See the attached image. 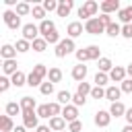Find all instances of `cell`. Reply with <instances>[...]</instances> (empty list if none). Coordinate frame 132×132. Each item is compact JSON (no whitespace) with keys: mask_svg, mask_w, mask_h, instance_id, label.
Instances as JSON below:
<instances>
[{"mask_svg":"<svg viewBox=\"0 0 132 132\" xmlns=\"http://www.w3.org/2000/svg\"><path fill=\"white\" fill-rule=\"evenodd\" d=\"M72 52H76V43H74V39H70V37L62 39V41L56 45V50H54L56 58H66V56L72 54Z\"/></svg>","mask_w":132,"mask_h":132,"instance_id":"1","label":"cell"},{"mask_svg":"<svg viewBox=\"0 0 132 132\" xmlns=\"http://www.w3.org/2000/svg\"><path fill=\"white\" fill-rule=\"evenodd\" d=\"M85 31L89 35H99V33H105V25L99 21V16H93L85 23Z\"/></svg>","mask_w":132,"mask_h":132,"instance_id":"2","label":"cell"},{"mask_svg":"<svg viewBox=\"0 0 132 132\" xmlns=\"http://www.w3.org/2000/svg\"><path fill=\"white\" fill-rule=\"evenodd\" d=\"M2 19H4L6 27H8V29H12V31H16V29L21 27V16H19L14 10H4Z\"/></svg>","mask_w":132,"mask_h":132,"instance_id":"3","label":"cell"},{"mask_svg":"<svg viewBox=\"0 0 132 132\" xmlns=\"http://www.w3.org/2000/svg\"><path fill=\"white\" fill-rule=\"evenodd\" d=\"M23 126L27 128V130H37L39 128V116H37V111H23Z\"/></svg>","mask_w":132,"mask_h":132,"instance_id":"4","label":"cell"},{"mask_svg":"<svg viewBox=\"0 0 132 132\" xmlns=\"http://www.w3.org/2000/svg\"><path fill=\"white\" fill-rule=\"evenodd\" d=\"M39 35H41V33H39V27H37V25H33V23L23 25V39H27V41H31V43H33Z\"/></svg>","mask_w":132,"mask_h":132,"instance_id":"5","label":"cell"},{"mask_svg":"<svg viewBox=\"0 0 132 132\" xmlns=\"http://www.w3.org/2000/svg\"><path fill=\"white\" fill-rule=\"evenodd\" d=\"M93 122H95V126H99V128H107V126H109V122H111V113H109V111H105V109H99V111L95 113Z\"/></svg>","mask_w":132,"mask_h":132,"instance_id":"6","label":"cell"},{"mask_svg":"<svg viewBox=\"0 0 132 132\" xmlns=\"http://www.w3.org/2000/svg\"><path fill=\"white\" fill-rule=\"evenodd\" d=\"M62 118H64L68 124H70V122H76V120H78V107L72 105V103H70V105H64V107H62Z\"/></svg>","mask_w":132,"mask_h":132,"instance_id":"7","label":"cell"},{"mask_svg":"<svg viewBox=\"0 0 132 132\" xmlns=\"http://www.w3.org/2000/svg\"><path fill=\"white\" fill-rule=\"evenodd\" d=\"M126 76H128V72H126V68H124V66H113V68H111V72H109V80L120 82V85L126 80Z\"/></svg>","mask_w":132,"mask_h":132,"instance_id":"8","label":"cell"},{"mask_svg":"<svg viewBox=\"0 0 132 132\" xmlns=\"http://www.w3.org/2000/svg\"><path fill=\"white\" fill-rule=\"evenodd\" d=\"M99 8H101V12L103 14H111V12H120V2L118 0H105V2H101L99 4Z\"/></svg>","mask_w":132,"mask_h":132,"instance_id":"9","label":"cell"},{"mask_svg":"<svg viewBox=\"0 0 132 132\" xmlns=\"http://www.w3.org/2000/svg\"><path fill=\"white\" fill-rule=\"evenodd\" d=\"M82 29H85V25H82V23H78V21H72V23H68V27H66V33H68V37H70V39H74V37L82 35Z\"/></svg>","mask_w":132,"mask_h":132,"instance_id":"10","label":"cell"},{"mask_svg":"<svg viewBox=\"0 0 132 132\" xmlns=\"http://www.w3.org/2000/svg\"><path fill=\"white\" fill-rule=\"evenodd\" d=\"M72 6H74V2L72 0H58V16H68L70 12H72Z\"/></svg>","mask_w":132,"mask_h":132,"instance_id":"11","label":"cell"},{"mask_svg":"<svg viewBox=\"0 0 132 132\" xmlns=\"http://www.w3.org/2000/svg\"><path fill=\"white\" fill-rule=\"evenodd\" d=\"M120 95H122V89H120V87H116V85H109V87L105 89V99H107V101H111V103L120 101Z\"/></svg>","mask_w":132,"mask_h":132,"instance_id":"12","label":"cell"},{"mask_svg":"<svg viewBox=\"0 0 132 132\" xmlns=\"http://www.w3.org/2000/svg\"><path fill=\"white\" fill-rule=\"evenodd\" d=\"M107 111L111 113V118H124V116H126V105H124L122 101H116V103L109 105Z\"/></svg>","mask_w":132,"mask_h":132,"instance_id":"13","label":"cell"},{"mask_svg":"<svg viewBox=\"0 0 132 132\" xmlns=\"http://www.w3.org/2000/svg\"><path fill=\"white\" fill-rule=\"evenodd\" d=\"M0 56H2V60H16V47L10 43H4L0 50Z\"/></svg>","mask_w":132,"mask_h":132,"instance_id":"14","label":"cell"},{"mask_svg":"<svg viewBox=\"0 0 132 132\" xmlns=\"http://www.w3.org/2000/svg\"><path fill=\"white\" fill-rule=\"evenodd\" d=\"M16 66H19L16 60H4V62H2V72H4V76H12V74H16V72H19Z\"/></svg>","mask_w":132,"mask_h":132,"instance_id":"15","label":"cell"},{"mask_svg":"<svg viewBox=\"0 0 132 132\" xmlns=\"http://www.w3.org/2000/svg\"><path fill=\"white\" fill-rule=\"evenodd\" d=\"M72 78L76 82H85V78H87V66L85 64H76L72 68Z\"/></svg>","mask_w":132,"mask_h":132,"instance_id":"16","label":"cell"},{"mask_svg":"<svg viewBox=\"0 0 132 132\" xmlns=\"http://www.w3.org/2000/svg\"><path fill=\"white\" fill-rule=\"evenodd\" d=\"M50 128H52L54 132H62V130H66V120H64L62 116L50 118Z\"/></svg>","mask_w":132,"mask_h":132,"instance_id":"17","label":"cell"},{"mask_svg":"<svg viewBox=\"0 0 132 132\" xmlns=\"http://www.w3.org/2000/svg\"><path fill=\"white\" fill-rule=\"evenodd\" d=\"M118 19H120L124 25H132V4H130V6H124V8H120V12H118Z\"/></svg>","mask_w":132,"mask_h":132,"instance_id":"18","label":"cell"},{"mask_svg":"<svg viewBox=\"0 0 132 132\" xmlns=\"http://www.w3.org/2000/svg\"><path fill=\"white\" fill-rule=\"evenodd\" d=\"M52 31H56V25H54V21L45 19V21H41V23H39V33H41V37L50 35Z\"/></svg>","mask_w":132,"mask_h":132,"instance_id":"19","label":"cell"},{"mask_svg":"<svg viewBox=\"0 0 132 132\" xmlns=\"http://www.w3.org/2000/svg\"><path fill=\"white\" fill-rule=\"evenodd\" d=\"M97 68H99V72H105V74H109L111 72V68H113V64H111V60L109 58H99L97 60Z\"/></svg>","mask_w":132,"mask_h":132,"instance_id":"20","label":"cell"},{"mask_svg":"<svg viewBox=\"0 0 132 132\" xmlns=\"http://www.w3.org/2000/svg\"><path fill=\"white\" fill-rule=\"evenodd\" d=\"M14 130V122L10 116H2L0 118V132H12Z\"/></svg>","mask_w":132,"mask_h":132,"instance_id":"21","label":"cell"},{"mask_svg":"<svg viewBox=\"0 0 132 132\" xmlns=\"http://www.w3.org/2000/svg\"><path fill=\"white\" fill-rule=\"evenodd\" d=\"M21 109H23V111H35V109H37L35 99H33V97H23V99H21Z\"/></svg>","mask_w":132,"mask_h":132,"instance_id":"22","label":"cell"},{"mask_svg":"<svg viewBox=\"0 0 132 132\" xmlns=\"http://www.w3.org/2000/svg\"><path fill=\"white\" fill-rule=\"evenodd\" d=\"M19 113L23 116L21 103H16V101H8V103H6V116H10V118H12V116H19Z\"/></svg>","mask_w":132,"mask_h":132,"instance_id":"23","label":"cell"},{"mask_svg":"<svg viewBox=\"0 0 132 132\" xmlns=\"http://www.w3.org/2000/svg\"><path fill=\"white\" fill-rule=\"evenodd\" d=\"M82 8H85V12H87V14L93 19V16L97 14V10H99V4H97L95 0H87V2L82 4Z\"/></svg>","mask_w":132,"mask_h":132,"instance_id":"24","label":"cell"},{"mask_svg":"<svg viewBox=\"0 0 132 132\" xmlns=\"http://www.w3.org/2000/svg\"><path fill=\"white\" fill-rule=\"evenodd\" d=\"M10 80H12V87H16V89H19V87H23V85H27V74L19 70L16 74H12V76H10Z\"/></svg>","mask_w":132,"mask_h":132,"instance_id":"25","label":"cell"},{"mask_svg":"<svg viewBox=\"0 0 132 132\" xmlns=\"http://www.w3.org/2000/svg\"><path fill=\"white\" fill-rule=\"evenodd\" d=\"M31 14H33V19H37V21H45V8L41 6V4H33V8H31Z\"/></svg>","mask_w":132,"mask_h":132,"instance_id":"26","label":"cell"},{"mask_svg":"<svg viewBox=\"0 0 132 132\" xmlns=\"http://www.w3.org/2000/svg\"><path fill=\"white\" fill-rule=\"evenodd\" d=\"M47 80H50V82H54V85H56V82H60V80H62V70H60L58 66L50 68V72H47Z\"/></svg>","mask_w":132,"mask_h":132,"instance_id":"27","label":"cell"},{"mask_svg":"<svg viewBox=\"0 0 132 132\" xmlns=\"http://www.w3.org/2000/svg\"><path fill=\"white\" fill-rule=\"evenodd\" d=\"M45 47H47V41H45L43 37H37V39L31 43V50H33V52H37V54L45 52Z\"/></svg>","mask_w":132,"mask_h":132,"instance_id":"28","label":"cell"},{"mask_svg":"<svg viewBox=\"0 0 132 132\" xmlns=\"http://www.w3.org/2000/svg\"><path fill=\"white\" fill-rule=\"evenodd\" d=\"M93 82H95V87H105V85L109 82V74H105V72H99V70H97V74H95Z\"/></svg>","mask_w":132,"mask_h":132,"instance_id":"29","label":"cell"},{"mask_svg":"<svg viewBox=\"0 0 132 132\" xmlns=\"http://www.w3.org/2000/svg\"><path fill=\"white\" fill-rule=\"evenodd\" d=\"M31 8H33V6H29V2H19L14 12H16L19 16H27V14H31Z\"/></svg>","mask_w":132,"mask_h":132,"instance_id":"30","label":"cell"},{"mask_svg":"<svg viewBox=\"0 0 132 132\" xmlns=\"http://www.w3.org/2000/svg\"><path fill=\"white\" fill-rule=\"evenodd\" d=\"M105 33H107L109 37H118V35H122V25H118V23L113 21V23L105 29Z\"/></svg>","mask_w":132,"mask_h":132,"instance_id":"31","label":"cell"},{"mask_svg":"<svg viewBox=\"0 0 132 132\" xmlns=\"http://www.w3.org/2000/svg\"><path fill=\"white\" fill-rule=\"evenodd\" d=\"M87 54H89V60H99V58H103L99 45H87Z\"/></svg>","mask_w":132,"mask_h":132,"instance_id":"32","label":"cell"},{"mask_svg":"<svg viewBox=\"0 0 132 132\" xmlns=\"http://www.w3.org/2000/svg\"><path fill=\"white\" fill-rule=\"evenodd\" d=\"M58 103L60 105H70L72 103V95L68 91H58Z\"/></svg>","mask_w":132,"mask_h":132,"instance_id":"33","label":"cell"},{"mask_svg":"<svg viewBox=\"0 0 132 132\" xmlns=\"http://www.w3.org/2000/svg\"><path fill=\"white\" fill-rule=\"evenodd\" d=\"M14 47H16L19 54H25V52L31 50V41H27V39H19V41L14 43Z\"/></svg>","mask_w":132,"mask_h":132,"instance_id":"34","label":"cell"},{"mask_svg":"<svg viewBox=\"0 0 132 132\" xmlns=\"http://www.w3.org/2000/svg\"><path fill=\"white\" fill-rule=\"evenodd\" d=\"M31 72H35V74H37V76H39V78L43 80V78L47 76V72H50V70H47V66H45V64H35Z\"/></svg>","mask_w":132,"mask_h":132,"instance_id":"35","label":"cell"},{"mask_svg":"<svg viewBox=\"0 0 132 132\" xmlns=\"http://www.w3.org/2000/svg\"><path fill=\"white\" fill-rule=\"evenodd\" d=\"M27 85H29V87H41L43 80H41L35 72H29V74H27Z\"/></svg>","mask_w":132,"mask_h":132,"instance_id":"36","label":"cell"},{"mask_svg":"<svg viewBox=\"0 0 132 132\" xmlns=\"http://www.w3.org/2000/svg\"><path fill=\"white\" fill-rule=\"evenodd\" d=\"M91 91H93V87H91L89 82H78V85H76V93H78V95H82V97L91 95Z\"/></svg>","mask_w":132,"mask_h":132,"instance_id":"37","label":"cell"},{"mask_svg":"<svg viewBox=\"0 0 132 132\" xmlns=\"http://www.w3.org/2000/svg\"><path fill=\"white\" fill-rule=\"evenodd\" d=\"M43 39H45L47 43H52V45H58V43L62 41V37H60V33H58V29H56V31H52L50 35H45Z\"/></svg>","mask_w":132,"mask_h":132,"instance_id":"38","label":"cell"},{"mask_svg":"<svg viewBox=\"0 0 132 132\" xmlns=\"http://www.w3.org/2000/svg\"><path fill=\"white\" fill-rule=\"evenodd\" d=\"M37 116L39 118H52V111H50V103H43V105H37Z\"/></svg>","mask_w":132,"mask_h":132,"instance_id":"39","label":"cell"},{"mask_svg":"<svg viewBox=\"0 0 132 132\" xmlns=\"http://www.w3.org/2000/svg\"><path fill=\"white\" fill-rule=\"evenodd\" d=\"M41 6L45 8V12H52V10H58V0H43Z\"/></svg>","mask_w":132,"mask_h":132,"instance_id":"40","label":"cell"},{"mask_svg":"<svg viewBox=\"0 0 132 132\" xmlns=\"http://www.w3.org/2000/svg\"><path fill=\"white\" fill-rule=\"evenodd\" d=\"M74 56H76V60H78V64H85V62L89 60V54H87V47H82V50H76V52H74Z\"/></svg>","mask_w":132,"mask_h":132,"instance_id":"41","label":"cell"},{"mask_svg":"<svg viewBox=\"0 0 132 132\" xmlns=\"http://www.w3.org/2000/svg\"><path fill=\"white\" fill-rule=\"evenodd\" d=\"M39 91H41V95H45V97H47V95H52V93H54V82L45 80V82L39 87Z\"/></svg>","mask_w":132,"mask_h":132,"instance_id":"42","label":"cell"},{"mask_svg":"<svg viewBox=\"0 0 132 132\" xmlns=\"http://www.w3.org/2000/svg\"><path fill=\"white\" fill-rule=\"evenodd\" d=\"M62 107H64V105H60L58 101H52V103H50V111H52V118H56V116H62Z\"/></svg>","mask_w":132,"mask_h":132,"instance_id":"43","label":"cell"},{"mask_svg":"<svg viewBox=\"0 0 132 132\" xmlns=\"http://www.w3.org/2000/svg\"><path fill=\"white\" fill-rule=\"evenodd\" d=\"M91 97H93V99H103V97H105V89H103V87H93Z\"/></svg>","mask_w":132,"mask_h":132,"instance_id":"44","label":"cell"},{"mask_svg":"<svg viewBox=\"0 0 132 132\" xmlns=\"http://www.w3.org/2000/svg\"><path fill=\"white\" fill-rule=\"evenodd\" d=\"M10 85H12V80H10L8 76H0V91H2V93H6Z\"/></svg>","mask_w":132,"mask_h":132,"instance_id":"45","label":"cell"},{"mask_svg":"<svg viewBox=\"0 0 132 132\" xmlns=\"http://www.w3.org/2000/svg\"><path fill=\"white\" fill-rule=\"evenodd\" d=\"M85 103H87V97H82V95H78V93L72 95V105L80 107V105H85Z\"/></svg>","mask_w":132,"mask_h":132,"instance_id":"46","label":"cell"},{"mask_svg":"<svg viewBox=\"0 0 132 132\" xmlns=\"http://www.w3.org/2000/svg\"><path fill=\"white\" fill-rule=\"evenodd\" d=\"M68 130H70V132H80V130H82V122H80V120L70 122V124H68Z\"/></svg>","mask_w":132,"mask_h":132,"instance_id":"47","label":"cell"},{"mask_svg":"<svg viewBox=\"0 0 132 132\" xmlns=\"http://www.w3.org/2000/svg\"><path fill=\"white\" fill-rule=\"evenodd\" d=\"M120 89H122V93H132V78H126L120 85Z\"/></svg>","mask_w":132,"mask_h":132,"instance_id":"48","label":"cell"},{"mask_svg":"<svg viewBox=\"0 0 132 132\" xmlns=\"http://www.w3.org/2000/svg\"><path fill=\"white\" fill-rule=\"evenodd\" d=\"M122 37L132 39V25H122Z\"/></svg>","mask_w":132,"mask_h":132,"instance_id":"49","label":"cell"},{"mask_svg":"<svg viewBox=\"0 0 132 132\" xmlns=\"http://www.w3.org/2000/svg\"><path fill=\"white\" fill-rule=\"evenodd\" d=\"M99 21H101V23L105 25V29H107V27H109V25L113 23V21H111V16H109V14H103V12H101V16H99Z\"/></svg>","mask_w":132,"mask_h":132,"instance_id":"50","label":"cell"},{"mask_svg":"<svg viewBox=\"0 0 132 132\" xmlns=\"http://www.w3.org/2000/svg\"><path fill=\"white\" fill-rule=\"evenodd\" d=\"M124 118H126V122L132 126V107H128V109H126V116H124Z\"/></svg>","mask_w":132,"mask_h":132,"instance_id":"51","label":"cell"},{"mask_svg":"<svg viewBox=\"0 0 132 132\" xmlns=\"http://www.w3.org/2000/svg\"><path fill=\"white\" fill-rule=\"evenodd\" d=\"M35 132H52V128H50V126H43V124H39V128H37Z\"/></svg>","mask_w":132,"mask_h":132,"instance_id":"52","label":"cell"},{"mask_svg":"<svg viewBox=\"0 0 132 132\" xmlns=\"http://www.w3.org/2000/svg\"><path fill=\"white\" fill-rule=\"evenodd\" d=\"M4 4H6V6H16L19 2H16V0H4Z\"/></svg>","mask_w":132,"mask_h":132,"instance_id":"53","label":"cell"},{"mask_svg":"<svg viewBox=\"0 0 132 132\" xmlns=\"http://www.w3.org/2000/svg\"><path fill=\"white\" fill-rule=\"evenodd\" d=\"M12 132H27V128H25V126H14Z\"/></svg>","mask_w":132,"mask_h":132,"instance_id":"54","label":"cell"},{"mask_svg":"<svg viewBox=\"0 0 132 132\" xmlns=\"http://www.w3.org/2000/svg\"><path fill=\"white\" fill-rule=\"evenodd\" d=\"M126 72H128V78H132V62L126 66Z\"/></svg>","mask_w":132,"mask_h":132,"instance_id":"55","label":"cell"},{"mask_svg":"<svg viewBox=\"0 0 132 132\" xmlns=\"http://www.w3.org/2000/svg\"><path fill=\"white\" fill-rule=\"evenodd\" d=\"M122 132H132V126H130V124H126V126L122 128Z\"/></svg>","mask_w":132,"mask_h":132,"instance_id":"56","label":"cell"},{"mask_svg":"<svg viewBox=\"0 0 132 132\" xmlns=\"http://www.w3.org/2000/svg\"><path fill=\"white\" fill-rule=\"evenodd\" d=\"M62 132H70V130H68V128H66V130H62Z\"/></svg>","mask_w":132,"mask_h":132,"instance_id":"57","label":"cell"}]
</instances>
